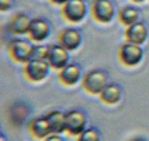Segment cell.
Here are the masks:
<instances>
[{
	"mask_svg": "<svg viewBox=\"0 0 149 141\" xmlns=\"http://www.w3.org/2000/svg\"><path fill=\"white\" fill-rule=\"evenodd\" d=\"M108 84V76L104 70L94 69L87 72L83 77V89L90 94H101Z\"/></svg>",
	"mask_w": 149,
	"mask_h": 141,
	"instance_id": "obj_1",
	"label": "cell"
},
{
	"mask_svg": "<svg viewBox=\"0 0 149 141\" xmlns=\"http://www.w3.org/2000/svg\"><path fill=\"white\" fill-rule=\"evenodd\" d=\"M32 51L33 46L24 39H14L8 43V54L17 62L26 64L29 60H32Z\"/></svg>",
	"mask_w": 149,
	"mask_h": 141,
	"instance_id": "obj_2",
	"label": "cell"
},
{
	"mask_svg": "<svg viewBox=\"0 0 149 141\" xmlns=\"http://www.w3.org/2000/svg\"><path fill=\"white\" fill-rule=\"evenodd\" d=\"M142 57H144V51H142L139 44L126 42L119 49V60H120L123 65L126 66L138 65L139 62L142 61Z\"/></svg>",
	"mask_w": 149,
	"mask_h": 141,
	"instance_id": "obj_3",
	"label": "cell"
},
{
	"mask_svg": "<svg viewBox=\"0 0 149 141\" xmlns=\"http://www.w3.org/2000/svg\"><path fill=\"white\" fill-rule=\"evenodd\" d=\"M62 17L69 22H80L84 20L87 14V6L84 0H68L65 4H62Z\"/></svg>",
	"mask_w": 149,
	"mask_h": 141,
	"instance_id": "obj_4",
	"label": "cell"
},
{
	"mask_svg": "<svg viewBox=\"0 0 149 141\" xmlns=\"http://www.w3.org/2000/svg\"><path fill=\"white\" fill-rule=\"evenodd\" d=\"M115 4L111 0H93L91 3V15L95 21L107 24L115 17Z\"/></svg>",
	"mask_w": 149,
	"mask_h": 141,
	"instance_id": "obj_5",
	"label": "cell"
},
{
	"mask_svg": "<svg viewBox=\"0 0 149 141\" xmlns=\"http://www.w3.org/2000/svg\"><path fill=\"white\" fill-rule=\"evenodd\" d=\"M50 68L47 60H29L24 65V73L31 82H40L47 76Z\"/></svg>",
	"mask_w": 149,
	"mask_h": 141,
	"instance_id": "obj_6",
	"label": "cell"
},
{
	"mask_svg": "<svg viewBox=\"0 0 149 141\" xmlns=\"http://www.w3.org/2000/svg\"><path fill=\"white\" fill-rule=\"evenodd\" d=\"M65 118H66V131L70 136H79L80 133L86 130L87 118L83 112L77 109H72L65 114Z\"/></svg>",
	"mask_w": 149,
	"mask_h": 141,
	"instance_id": "obj_7",
	"label": "cell"
},
{
	"mask_svg": "<svg viewBox=\"0 0 149 141\" xmlns=\"http://www.w3.org/2000/svg\"><path fill=\"white\" fill-rule=\"evenodd\" d=\"M47 61L53 69L61 70L69 62V51L64 49L61 44H53V46H50Z\"/></svg>",
	"mask_w": 149,
	"mask_h": 141,
	"instance_id": "obj_8",
	"label": "cell"
},
{
	"mask_svg": "<svg viewBox=\"0 0 149 141\" xmlns=\"http://www.w3.org/2000/svg\"><path fill=\"white\" fill-rule=\"evenodd\" d=\"M58 43L66 49L68 51H73L81 43V35L77 29L73 28H65L58 35Z\"/></svg>",
	"mask_w": 149,
	"mask_h": 141,
	"instance_id": "obj_9",
	"label": "cell"
},
{
	"mask_svg": "<svg viewBox=\"0 0 149 141\" xmlns=\"http://www.w3.org/2000/svg\"><path fill=\"white\" fill-rule=\"evenodd\" d=\"M124 38L128 43H134V44H141L144 43L145 40L148 39V28L144 22H135L133 25L127 27L126 32H124Z\"/></svg>",
	"mask_w": 149,
	"mask_h": 141,
	"instance_id": "obj_10",
	"label": "cell"
},
{
	"mask_svg": "<svg viewBox=\"0 0 149 141\" xmlns=\"http://www.w3.org/2000/svg\"><path fill=\"white\" fill-rule=\"evenodd\" d=\"M29 38L33 42H43L44 39L48 38L50 35V25L46 20L42 18H33L31 21V27H29Z\"/></svg>",
	"mask_w": 149,
	"mask_h": 141,
	"instance_id": "obj_11",
	"label": "cell"
},
{
	"mask_svg": "<svg viewBox=\"0 0 149 141\" xmlns=\"http://www.w3.org/2000/svg\"><path fill=\"white\" fill-rule=\"evenodd\" d=\"M31 21L32 20L25 13H17L8 21V31L14 35H25L29 32Z\"/></svg>",
	"mask_w": 149,
	"mask_h": 141,
	"instance_id": "obj_12",
	"label": "cell"
},
{
	"mask_svg": "<svg viewBox=\"0 0 149 141\" xmlns=\"http://www.w3.org/2000/svg\"><path fill=\"white\" fill-rule=\"evenodd\" d=\"M29 131L35 138L37 140H44L47 138L51 133V127H50V123L46 116H42V118H35V119L31 120L29 123Z\"/></svg>",
	"mask_w": 149,
	"mask_h": 141,
	"instance_id": "obj_13",
	"label": "cell"
},
{
	"mask_svg": "<svg viewBox=\"0 0 149 141\" xmlns=\"http://www.w3.org/2000/svg\"><path fill=\"white\" fill-rule=\"evenodd\" d=\"M59 82L65 86H74L81 79V69L76 64H68V65L59 70Z\"/></svg>",
	"mask_w": 149,
	"mask_h": 141,
	"instance_id": "obj_14",
	"label": "cell"
},
{
	"mask_svg": "<svg viewBox=\"0 0 149 141\" xmlns=\"http://www.w3.org/2000/svg\"><path fill=\"white\" fill-rule=\"evenodd\" d=\"M50 127H51V133L53 134H61L66 131V118L65 114L61 111H51L46 115Z\"/></svg>",
	"mask_w": 149,
	"mask_h": 141,
	"instance_id": "obj_15",
	"label": "cell"
},
{
	"mask_svg": "<svg viewBox=\"0 0 149 141\" xmlns=\"http://www.w3.org/2000/svg\"><path fill=\"white\" fill-rule=\"evenodd\" d=\"M100 98H101L102 103L109 104V105L116 104L122 98V89L117 84H107V87L100 94Z\"/></svg>",
	"mask_w": 149,
	"mask_h": 141,
	"instance_id": "obj_16",
	"label": "cell"
},
{
	"mask_svg": "<svg viewBox=\"0 0 149 141\" xmlns=\"http://www.w3.org/2000/svg\"><path fill=\"white\" fill-rule=\"evenodd\" d=\"M119 21L120 24H123L124 27H130L135 22H138L139 18V11L135 8V7H131V6H127V7H123L122 10L119 11Z\"/></svg>",
	"mask_w": 149,
	"mask_h": 141,
	"instance_id": "obj_17",
	"label": "cell"
},
{
	"mask_svg": "<svg viewBox=\"0 0 149 141\" xmlns=\"http://www.w3.org/2000/svg\"><path fill=\"white\" fill-rule=\"evenodd\" d=\"M76 141H101V137L95 129H86L77 136Z\"/></svg>",
	"mask_w": 149,
	"mask_h": 141,
	"instance_id": "obj_18",
	"label": "cell"
},
{
	"mask_svg": "<svg viewBox=\"0 0 149 141\" xmlns=\"http://www.w3.org/2000/svg\"><path fill=\"white\" fill-rule=\"evenodd\" d=\"M50 46H33L32 60H47Z\"/></svg>",
	"mask_w": 149,
	"mask_h": 141,
	"instance_id": "obj_19",
	"label": "cell"
},
{
	"mask_svg": "<svg viewBox=\"0 0 149 141\" xmlns=\"http://www.w3.org/2000/svg\"><path fill=\"white\" fill-rule=\"evenodd\" d=\"M11 6H13V0H0V10L1 11L10 10Z\"/></svg>",
	"mask_w": 149,
	"mask_h": 141,
	"instance_id": "obj_20",
	"label": "cell"
},
{
	"mask_svg": "<svg viewBox=\"0 0 149 141\" xmlns=\"http://www.w3.org/2000/svg\"><path fill=\"white\" fill-rule=\"evenodd\" d=\"M44 141H65L59 134H50L47 138H44Z\"/></svg>",
	"mask_w": 149,
	"mask_h": 141,
	"instance_id": "obj_21",
	"label": "cell"
},
{
	"mask_svg": "<svg viewBox=\"0 0 149 141\" xmlns=\"http://www.w3.org/2000/svg\"><path fill=\"white\" fill-rule=\"evenodd\" d=\"M50 1H51V3H54V4H65V3H66V1H68V0H50Z\"/></svg>",
	"mask_w": 149,
	"mask_h": 141,
	"instance_id": "obj_22",
	"label": "cell"
},
{
	"mask_svg": "<svg viewBox=\"0 0 149 141\" xmlns=\"http://www.w3.org/2000/svg\"><path fill=\"white\" fill-rule=\"evenodd\" d=\"M130 141H146V140L141 138V137H135V138H133V140H130Z\"/></svg>",
	"mask_w": 149,
	"mask_h": 141,
	"instance_id": "obj_23",
	"label": "cell"
},
{
	"mask_svg": "<svg viewBox=\"0 0 149 141\" xmlns=\"http://www.w3.org/2000/svg\"><path fill=\"white\" fill-rule=\"evenodd\" d=\"M133 1H135V3H142V1H145V0H133Z\"/></svg>",
	"mask_w": 149,
	"mask_h": 141,
	"instance_id": "obj_24",
	"label": "cell"
}]
</instances>
